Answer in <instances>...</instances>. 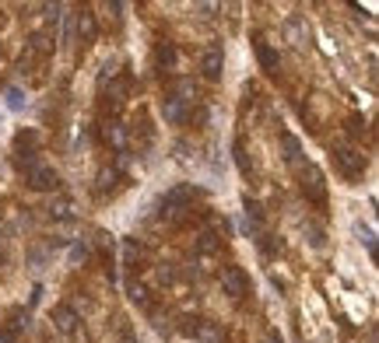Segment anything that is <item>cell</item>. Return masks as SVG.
I'll return each instance as SVG.
<instances>
[{
	"label": "cell",
	"mask_w": 379,
	"mask_h": 343,
	"mask_svg": "<svg viewBox=\"0 0 379 343\" xmlns=\"http://www.w3.org/2000/svg\"><path fill=\"white\" fill-rule=\"evenodd\" d=\"M281 147H284V162H288V165H299V162H302V144H299V137L284 134V137H281Z\"/></svg>",
	"instance_id": "obj_13"
},
{
	"label": "cell",
	"mask_w": 379,
	"mask_h": 343,
	"mask_svg": "<svg viewBox=\"0 0 379 343\" xmlns=\"http://www.w3.org/2000/svg\"><path fill=\"white\" fill-rule=\"evenodd\" d=\"M221 288H225L228 298H243V294L249 291V280H246V273H243L239 266H228V270L221 273Z\"/></svg>",
	"instance_id": "obj_5"
},
{
	"label": "cell",
	"mask_w": 379,
	"mask_h": 343,
	"mask_svg": "<svg viewBox=\"0 0 379 343\" xmlns=\"http://www.w3.org/2000/svg\"><path fill=\"white\" fill-rule=\"evenodd\" d=\"M116 179H120V168H102L99 179H95V193L102 196L106 190H112V182H116Z\"/></svg>",
	"instance_id": "obj_18"
},
{
	"label": "cell",
	"mask_w": 379,
	"mask_h": 343,
	"mask_svg": "<svg viewBox=\"0 0 379 343\" xmlns=\"http://www.w3.org/2000/svg\"><path fill=\"white\" fill-rule=\"evenodd\" d=\"M193 336L208 340V343H221V340H225V329H221L218 322H197V333H193Z\"/></svg>",
	"instance_id": "obj_16"
},
{
	"label": "cell",
	"mask_w": 379,
	"mask_h": 343,
	"mask_svg": "<svg viewBox=\"0 0 379 343\" xmlns=\"http://www.w3.org/2000/svg\"><path fill=\"white\" fill-rule=\"evenodd\" d=\"M4 253H8V242H4V238H0V256H4Z\"/></svg>",
	"instance_id": "obj_28"
},
{
	"label": "cell",
	"mask_w": 379,
	"mask_h": 343,
	"mask_svg": "<svg viewBox=\"0 0 379 343\" xmlns=\"http://www.w3.org/2000/svg\"><path fill=\"white\" fill-rule=\"evenodd\" d=\"M334 162H337V168H341L344 175H352V179L365 172V154L355 151V147H347V144H337V147H334Z\"/></svg>",
	"instance_id": "obj_2"
},
{
	"label": "cell",
	"mask_w": 379,
	"mask_h": 343,
	"mask_svg": "<svg viewBox=\"0 0 379 343\" xmlns=\"http://www.w3.org/2000/svg\"><path fill=\"white\" fill-rule=\"evenodd\" d=\"M0 343H11V333H0Z\"/></svg>",
	"instance_id": "obj_27"
},
{
	"label": "cell",
	"mask_w": 379,
	"mask_h": 343,
	"mask_svg": "<svg viewBox=\"0 0 379 343\" xmlns=\"http://www.w3.org/2000/svg\"><path fill=\"white\" fill-rule=\"evenodd\" d=\"M162 116H165V123H183L186 119V105L176 95H165L162 99Z\"/></svg>",
	"instance_id": "obj_9"
},
{
	"label": "cell",
	"mask_w": 379,
	"mask_h": 343,
	"mask_svg": "<svg viewBox=\"0 0 379 343\" xmlns=\"http://www.w3.org/2000/svg\"><path fill=\"white\" fill-rule=\"evenodd\" d=\"M120 343H137V340H134L130 333H123V340H120Z\"/></svg>",
	"instance_id": "obj_26"
},
{
	"label": "cell",
	"mask_w": 379,
	"mask_h": 343,
	"mask_svg": "<svg viewBox=\"0 0 379 343\" xmlns=\"http://www.w3.org/2000/svg\"><path fill=\"white\" fill-rule=\"evenodd\" d=\"M200 71H204V77H208V81H221V71H225V53H221L218 46H211L208 53L200 56Z\"/></svg>",
	"instance_id": "obj_6"
},
{
	"label": "cell",
	"mask_w": 379,
	"mask_h": 343,
	"mask_svg": "<svg viewBox=\"0 0 379 343\" xmlns=\"http://www.w3.org/2000/svg\"><path fill=\"white\" fill-rule=\"evenodd\" d=\"M256 56H260V67H264L267 74H278V64H281V56L267 46V42H256Z\"/></svg>",
	"instance_id": "obj_11"
},
{
	"label": "cell",
	"mask_w": 379,
	"mask_h": 343,
	"mask_svg": "<svg viewBox=\"0 0 379 343\" xmlns=\"http://www.w3.org/2000/svg\"><path fill=\"white\" fill-rule=\"evenodd\" d=\"M172 95H176L183 105H190V102H197V84L193 81H180L176 84V91H172Z\"/></svg>",
	"instance_id": "obj_20"
},
{
	"label": "cell",
	"mask_w": 379,
	"mask_h": 343,
	"mask_svg": "<svg viewBox=\"0 0 379 343\" xmlns=\"http://www.w3.org/2000/svg\"><path fill=\"white\" fill-rule=\"evenodd\" d=\"M25 182L32 186V190H39V193H53L56 186H60V175H56L53 165L36 162V165H28V168H25Z\"/></svg>",
	"instance_id": "obj_1"
},
{
	"label": "cell",
	"mask_w": 379,
	"mask_h": 343,
	"mask_svg": "<svg viewBox=\"0 0 379 343\" xmlns=\"http://www.w3.org/2000/svg\"><path fill=\"white\" fill-rule=\"evenodd\" d=\"M49 217H53V221H71V217H74V200L71 196H53Z\"/></svg>",
	"instance_id": "obj_10"
},
{
	"label": "cell",
	"mask_w": 379,
	"mask_h": 343,
	"mask_svg": "<svg viewBox=\"0 0 379 343\" xmlns=\"http://www.w3.org/2000/svg\"><path fill=\"white\" fill-rule=\"evenodd\" d=\"M267 343H278V340H267Z\"/></svg>",
	"instance_id": "obj_29"
},
{
	"label": "cell",
	"mask_w": 379,
	"mask_h": 343,
	"mask_svg": "<svg viewBox=\"0 0 379 343\" xmlns=\"http://www.w3.org/2000/svg\"><path fill=\"white\" fill-rule=\"evenodd\" d=\"M218 245H221V238H218V231H215V228H204V231L197 235V249H200V256H211Z\"/></svg>",
	"instance_id": "obj_14"
},
{
	"label": "cell",
	"mask_w": 379,
	"mask_h": 343,
	"mask_svg": "<svg viewBox=\"0 0 379 343\" xmlns=\"http://www.w3.org/2000/svg\"><path fill=\"white\" fill-rule=\"evenodd\" d=\"M53 326L60 329L64 336H77L81 333V316L71 305H60V308H53Z\"/></svg>",
	"instance_id": "obj_4"
},
{
	"label": "cell",
	"mask_w": 379,
	"mask_h": 343,
	"mask_svg": "<svg viewBox=\"0 0 379 343\" xmlns=\"http://www.w3.org/2000/svg\"><path fill=\"white\" fill-rule=\"evenodd\" d=\"M260 225H264V207H260V203H246V228L260 231Z\"/></svg>",
	"instance_id": "obj_19"
},
{
	"label": "cell",
	"mask_w": 379,
	"mask_h": 343,
	"mask_svg": "<svg viewBox=\"0 0 379 343\" xmlns=\"http://www.w3.org/2000/svg\"><path fill=\"white\" fill-rule=\"evenodd\" d=\"M92 256V249H88V242H77L74 249H71V263H84Z\"/></svg>",
	"instance_id": "obj_24"
},
{
	"label": "cell",
	"mask_w": 379,
	"mask_h": 343,
	"mask_svg": "<svg viewBox=\"0 0 379 343\" xmlns=\"http://www.w3.org/2000/svg\"><path fill=\"white\" fill-rule=\"evenodd\" d=\"M236 165H239L243 175H249V158H246V144L243 140H236Z\"/></svg>",
	"instance_id": "obj_23"
},
{
	"label": "cell",
	"mask_w": 379,
	"mask_h": 343,
	"mask_svg": "<svg viewBox=\"0 0 379 343\" xmlns=\"http://www.w3.org/2000/svg\"><path fill=\"white\" fill-rule=\"evenodd\" d=\"M155 60H158V67H162V71H172V67H176V46H172V42L158 46Z\"/></svg>",
	"instance_id": "obj_17"
},
{
	"label": "cell",
	"mask_w": 379,
	"mask_h": 343,
	"mask_svg": "<svg viewBox=\"0 0 379 343\" xmlns=\"http://www.w3.org/2000/svg\"><path fill=\"white\" fill-rule=\"evenodd\" d=\"M284 39L295 46V49H306V42H309V25H306V18H288V21H284Z\"/></svg>",
	"instance_id": "obj_7"
},
{
	"label": "cell",
	"mask_w": 379,
	"mask_h": 343,
	"mask_svg": "<svg viewBox=\"0 0 379 343\" xmlns=\"http://www.w3.org/2000/svg\"><path fill=\"white\" fill-rule=\"evenodd\" d=\"M302 193L309 196V200H323L327 196V182H323V172H319L316 165H306L302 168Z\"/></svg>",
	"instance_id": "obj_3"
},
{
	"label": "cell",
	"mask_w": 379,
	"mask_h": 343,
	"mask_svg": "<svg viewBox=\"0 0 379 343\" xmlns=\"http://www.w3.org/2000/svg\"><path fill=\"white\" fill-rule=\"evenodd\" d=\"M77 39L81 42H92L95 39V14H88V11L77 14Z\"/></svg>",
	"instance_id": "obj_15"
},
{
	"label": "cell",
	"mask_w": 379,
	"mask_h": 343,
	"mask_svg": "<svg viewBox=\"0 0 379 343\" xmlns=\"http://www.w3.org/2000/svg\"><path fill=\"white\" fill-rule=\"evenodd\" d=\"M130 301H134L137 308H148V305H151L148 288H144V284H130Z\"/></svg>",
	"instance_id": "obj_21"
},
{
	"label": "cell",
	"mask_w": 379,
	"mask_h": 343,
	"mask_svg": "<svg viewBox=\"0 0 379 343\" xmlns=\"http://www.w3.org/2000/svg\"><path fill=\"white\" fill-rule=\"evenodd\" d=\"M306 235H309V245H313V249H323V228H319V225L306 221Z\"/></svg>",
	"instance_id": "obj_22"
},
{
	"label": "cell",
	"mask_w": 379,
	"mask_h": 343,
	"mask_svg": "<svg viewBox=\"0 0 379 343\" xmlns=\"http://www.w3.org/2000/svg\"><path fill=\"white\" fill-rule=\"evenodd\" d=\"M102 140L123 154L127 151V127H123V123H106V127H102Z\"/></svg>",
	"instance_id": "obj_8"
},
{
	"label": "cell",
	"mask_w": 379,
	"mask_h": 343,
	"mask_svg": "<svg viewBox=\"0 0 379 343\" xmlns=\"http://www.w3.org/2000/svg\"><path fill=\"white\" fill-rule=\"evenodd\" d=\"M8 105L11 109H25V95H21L18 88H8Z\"/></svg>",
	"instance_id": "obj_25"
},
{
	"label": "cell",
	"mask_w": 379,
	"mask_h": 343,
	"mask_svg": "<svg viewBox=\"0 0 379 343\" xmlns=\"http://www.w3.org/2000/svg\"><path fill=\"white\" fill-rule=\"evenodd\" d=\"M25 53H32V56H49V53H53V39H49L46 32H36L32 39H28Z\"/></svg>",
	"instance_id": "obj_12"
}]
</instances>
